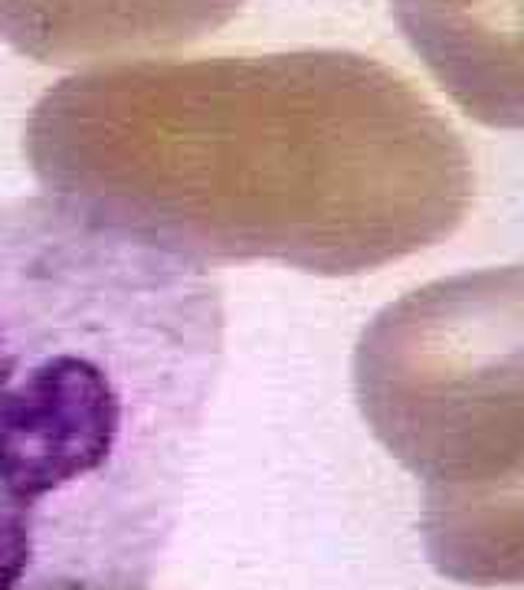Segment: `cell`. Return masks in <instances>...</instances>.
<instances>
[{
  "label": "cell",
  "mask_w": 524,
  "mask_h": 590,
  "mask_svg": "<svg viewBox=\"0 0 524 590\" xmlns=\"http://www.w3.org/2000/svg\"><path fill=\"white\" fill-rule=\"evenodd\" d=\"M30 171L200 263L357 276L446 240L472 158L423 92L351 50L141 59L59 79Z\"/></svg>",
  "instance_id": "cell-1"
},
{
  "label": "cell",
  "mask_w": 524,
  "mask_h": 590,
  "mask_svg": "<svg viewBox=\"0 0 524 590\" xmlns=\"http://www.w3.org/2000/svg\"><path fill=\"white\" fill-rule=\"evenodd\" d=\"M223 335L207 263L63 194L0 204V590H145Z\"/></svg>",
  "instance_id": "cell-2"
},
{
  "label": "cell",
  "mask_w": 524,
  "mask_h": 590,
  "mask_svg": "<svg viewBox=\"0 0 524 590\" xmlns=\"http://www.w3.org/2000/svg\"><path fill=\"white\" fill-rule=\"evenodd\" d=\"M354 394L423 482L433 568L524 584V269H475L400 295L354 348Z\"/></svg>",
  "instance_id": "cell-3"
},
{
  "label": "cell",
  "mask_w": 524,
  "mask_h": 590,
  "mask_svg": "<svg viewBox=\"0 0 524 590\" xmlns=\"http://www.w3.org/2000/svg\"><path fill=\"white\" fill-rule=\"evenodd\" d=\"M243 0H0V40L46 66H118L177 50L223 23Z\"/></svg>",
  "instance_id": "cell-4"
},
{
  "label": "cell",
  "mask_w": 524,
  "mask_h": 590,
  "mask_svg": "<svg viewBox=\"0 0 524 590\" xmlns=\"http://www.w3.org/2000/svg\"><path fill=\"white\" fill-rule=\"evenodd\" d=\"M403 37L475 122L524 128V0H390Z\"/></svg>",
  "instance_id": "cell-5"
},
{
  "label": "cell",
  "mask_w": 524,
  "mask_h": 590,
  "mask_svg": "<svg viewBox=\"0 0 524 590\" xmlns=\"http://www.w3.org/2000/svg\"><path fill=\"white\" fill-rule=\"evenodd\" d=\"M59 590H122V587H59Z\"/></svg>",
  "instance_id": "cell-6"
}]
</instances>
